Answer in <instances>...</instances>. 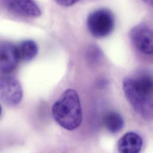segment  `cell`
I'll return each mask as SVG.
<instances>
[{"label": "cell", "mask_w": 153, "mask_h": 153, "mask_svg": "<svg viewBox=\"0 0 153 153\" xmlns=\"http://www.w3.org/2000/svg\"><path fill=\"white\" fill-rule=\"evenodd\" d=\"M125 95L135 111L147 120H153V75L144 72L128 77L123 82Z\"/></svg>", "instance_id": "1"}, {"label": "cell", "mask_w": 153, "mask_h": 153, "mask_svg": "<svg viewBox=\"0 0 153 153\" xmlns=\"http://www.w3.org/2000/svg\"><path fill=\"white\" fill-rule=\"evenodd\" d=\"M52 114L56 122L68 131L78 128L82 122V109L79 95L68 89L61 95L52 107Z\"/></svg>", "instance_id": "2"}, {"label": "cell", "mask_w": 153, "mask_h": 153, "mask_svg": "<svg viewBox=\"0 0 153 153\" xmlns=\"http://www.w3.org/2000/svg\"><path fill=\"white\" fill-rule=\"evenodd\" d=\"M86 25L92 36L97 38L105 37L110 34L114 29V15L107 8L98 9L88 16Z\"/></svg>", "instance_id": "3"}, {"label": "cell", "mask_w": 153, "mask_h": 153, "mask_svg": "<svg viewBox=\"0 0 153 153\" xmlns=\"http://www.w3.org/2000/svg\"><path fill=\"white\" fill-rule=\"evenodd\" d=\"M130 38L137 49L143 54L153 55V29L144 24L135 26L129 32Z\"/></svg>", "instance_id": "4"}, {"label": "cell", "mask_w": 153, "mask_h": 153, "mask_svg": "<svg viewBox=\"0 0 153 153\" xmlns=\"http://www.w3.org/2000/svg\"><path fill=\"white\" fill-rule=\"evenodd\" d=\"M1 99L10 106L20 103L23 98V90L18 80L11 76H3L0 81Z\"/></svg>", "instance_id": "5"}, {"label": "cell", "mask_w": 153, "mask_h": 153, "mask_svg": "<svg viewBox=\"0 0 153 153\" xmlns=\"http://www.w3.org/2000/svg\"><path fill=\"white\" fill-rule=\"evenodd\" d=\"M1 71L4 73L13 71L20 60L17 47L8 42H2L0 46Z\"/></svg>", "instance_id": "6"}, {"label": "cell", "mask_w": 153, "mask_h": 153, "mask_svg": "<svg viewBox=\"0 0 153 153\" xmlns=\"http://www.w3.org/2000/svg\"><path fill=\"white\" fill-rule=\"evenodd\" d=\"M4 3L9 10L18 14L29 17H38L41 15L40 8L32 1L11 0L6 1Z\"/></svg>", "instance_id": "7"}, {"label": "cell", "mask_w": 153, "mask_h": 153, "mask_svg": "<svg viewBox=\"0 0 153 153\" xmlns=\"http://www.w3.org/2000/svg\"><path fill=\"white\" fill-rule=\"evenodd\" d=\"M143 147V140L137 133L125 134L119 140L117 144L119 153H140Z\"/></svg>", "instance_id": "8"}, {"label": "cell", "mask_w": 153, "mask_h": 153, "mask_svg": "<svg viewBox=\"0 0 153 153\" xmlns=\"http://www.w3.org/2000/svg\"><path fill=\"white\" fill-rule=\"evenodd\" d=\"M20 60L29 62L33 59L38 53L36 43L30 39L22 41L17 47Z\"/></svg>", "instance_id": "9"}, {"label": "cell", "mask_w": 153, "mask_h": 153, "mask_svg": "<svg viewBox=\"0 0 153 153\" xmlns=\"http://www.w3.org/2000/svg\"><path fill=\"white\" fill-rule=\"evenodd\" d=\"M103 123L105 128L112 133L119 132L124 126L123 117L115 111L107 113L103 118Z\"/></svg>", "instance_id": "10"}, {"label": "cell", "mask_w": 153, "mask_h": 153, "mask_svg": "<svg viewBox=\"0 0 153 153\" xmlns=\"http://www.w3.org/2000/svg\"><path fill=\"white\" fill-rule=\"evenodd\" d=\"M101 56V51L100 48L95 45H91L86 51V57L92 63H95L99 60Z\"/></svg>", "instance_id": "11"}, {"label": "cell", "mask_w": 153, "mask_h": 153, "mask_svg": "<svg viewBox=\"0 0 153 153\" xmlns=\"http://www.w3.org/2000/svg\"><path fill=\"white\" fill-rule=\"evenodd\" d=\"M57 3L65 7H69L73 5L75 3H76V0H58L56 1Z\"/></svg>", "instance_id": "12"}, {"label": "cell", "mask_w": 153, "mask_h": 153, "mask_svg": "<svg viewBox=\"0 0 153 153\" xmlns=\"http://www.w3.org/2000/svg\"><path fill=\"white\" fill-rule=\"evenodd\" d=\"M145 2L146 3H147L148 4H150V5L153 6V1H146Z\"/></svg>", "instance_id": "13"}]
</instances>
